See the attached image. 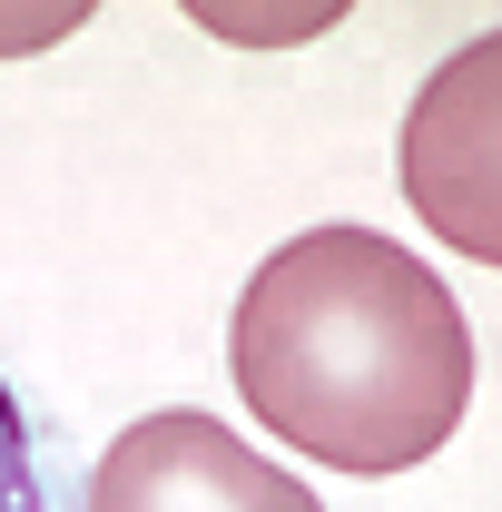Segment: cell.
<instances>
[{
  "instance_id": "3",
  "label": "cell",
  "mask_w": 502,
  "mask_h": 512,
  "mask_svg": "<svg viewBox=\"0 0 502 512\" xmlns=\"http://www.w3.org/2000/svg\"><path fill=\"white\" fill-rule=\"evenodd\" d=\"M493 89H502V40H463L424 79L414 119H404V197L443 247L473 266L502 256V207H493Z\"/></svg>"
},
{
  "instance_id": "5",
  "label": "cell",
  "mask_w": 502,
  "mask_h": 512,
  "mask_svg": "<svg viewBox=\"0 0 502 512\" xmlns=\"http://www.w3.org/2000/svg\"><path fill=\"white\" fill-rule=\"evenodd\" d=\"M79 20H89L79 0H50V10H0V50H40V40L79 30Z\"/></svg>"
},
{
  "instance_id": "6",
  "label": "cell",
  "mask_w": 502,
  "mask_h": 512,
  "mask_svg": "<svg viewBox=\"0 0 502 512\" xmlns=\"http://www.w3.org/2000/svg\"><path fill=\"white\" fill-rule=\"evenodd\" d=\"M207 30H276V40H306V30H325L335 10H276V20H237V10H197Z\"/></svg>"
},
{
  "instance_id": "2",
  "label": "cell",
  "mask_w": 502,
  "mask_h": 512,
  "mask_svg": "<svg viewBox=\"0 0 502 512\" xmlns=\"http://www.w3.org/2000/svg\"><path fill=\"white\" fill-rule=\"evenodd\" d=\"M89 512H325V503L266 453H247L217 414L168 404V414H138L128 434H109V453L89 463Z\"/></svg>"
},
{
  "instance_id": "1",
  "label": "cell",
  "mask_w": 502,
  "mask_h": 512,
  "mask_svg": "<svg viewBox=\"0 0 502 512\" xmlns=\"http://www.w3.org/2000/svg\"><path fill=\"white\" fill-rule=\"evenodd\" d=\"M227 365L276 444L335 473H414L463 434L473 325L463 296L384 227H306L237 296Z\"/></svg>"
},
{
  "instance_id": "4",
  "label": "cell",
  "mask_w": 502,
  "mask_h": 512,
  "mask_svg": "<svg viewBox=\"0 0 502 512\" xmlns=\"http://www.w3.org/2000/svg\"><path fill=\"white\" fill-rule=\"evenodd\" d=\"M0 512H89V463L0 355Z\"/></svg>"
}]
</instances>
